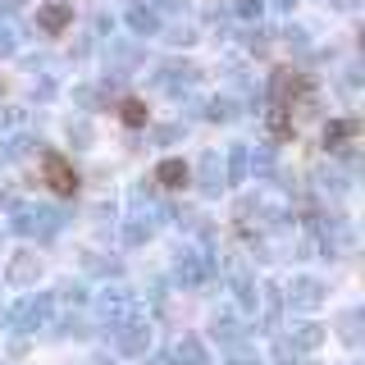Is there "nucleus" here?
Instances as JSON below:
<instances>
[{"instance_id":"7ed1b4c3","label":"nucleus","mask_w":365,"mask_h":365,"mask_svg":"<svg viewBox=\"0 0 365 365\" xmlns=\"http://www.w3.org/2000/svg\"><path fill=\"white\" fill-rule=\"evenodd\" d=\"M187 178L192 174H187L182 160H160V165H155V182H160V187H182Z\"/></svg>"},{"instance_id":"39448f33","label":"nucleus","mask_w":365,"mask_h":365,"mask_svg":"<svg viewBox=\"0 0 365 365\" xmlns=\"http://www.w3.org/2000/svg\"><path fill=\"white\" fill-rule=\"evenodd\" d=\"M119 119L128 123V128H146V106H142V101H123V106H119Z\"/></svg>"},{"instance_id":"423d86ee","label":"nucleus","mask_w":365,"mask_h":365,"mask_svg":"<svg viewBox=\"0 0 365 365\" xmlns=\"http://www.w3.org/2000/svg\"><path fill=\"white\" fill-rule=\"evenodd\" d=\"M269 133L274 137H292V114H288V106H274L269 110Z\"/></svg>"},{"instance_id":"f03ea898","label":"nucleus","mask_w":365,"mask_h":365,"mask_svg":"<svg viewBox=\"0 0 365 365\" xmlns=\"http://www.w3.org/2000/svg\"><path fill=\"white\" fill-rule=\"evenodd\" d=\"M68 23H73V5H68V0H51V5L37 9V28L51 32V37H55V32H64Z\"/></svg>"},{"instance_id":"20e7f679","label":"nucleus","mask_w":365,"mask_h":365,"mask_svg":"<svg viewBox=\"0 0 365 365\" xmlns=\"http://www.w3.org/2000/svg\"><path fill=\"white\" fill-rule=\"evenodd\" d=\"M347 137H356V123H351V119H338V123H329V128H324V146H329V151H338Z\"/></svg>"},{"instance_id":"f257e3e1","label":"nucleus","mask_w":365,"mask_h":365,"mask_svg":"<svg viewBox=\"0 0 365 365\" xmlns=\"http://www.w3.org/2000/svg\"><path fill=\"white\" fill-rule=\"evenodd\" d=\"M41 165H46V182H51V187L60 192V197H73V192H78V174L68 169V160L51 151V155L41 160Z\"/></svg>"}]
</instances>
